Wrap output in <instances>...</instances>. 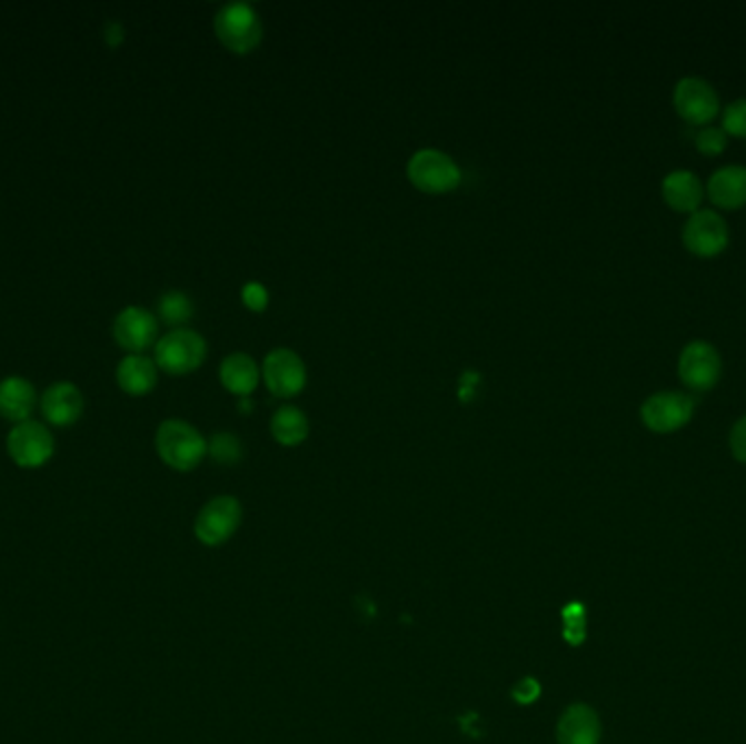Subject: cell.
I'll use <instances>...</instances> for the list:
<instances>
[{
	"instance_id": "1",
	"label": "cell",
	"mask_w": 746,
	"mask_h": 744,
	"mask_svg": "<svg viewBox=\"0 0 746 744\" xmlns=\"http://www.w3.org/2000/svg\"><path fill=\"white\" fill-rule=\"evenodd\" d=\"M215 33L219 42L236 56L256 51L262 42V20L249 2H228L215 16Z\"/></svg>"
},
{
	"instance_id": "2",
	"label": "cell",
	"mask_w": 746,
	"mask_h": 744,
	"mask_svg": "<svg viewBox=\"0 0 746 744\" xmlns=\"http://www.w3.org/2000/svg\"><path fill=\"white\" fill-rule=\"evenodd\" d=\"M156 450L172 469L190 472L208 455V442L188 421L167 419L156 433Z\"/></svg>"
},
{
	"instance_id": "3",
	"label": "cell",
	"mask_w": 746,
	"mask_h": 744,
	"mask_svg": "<svg viewBox=\"0 0 746 744\" xmlns=\"http://www.w3.org/2000/svg\"><path fill=\"white\" fill-rule=\"evenodd\" d=\"M408 181L426 195H448L460 183L459 165L439 149H419L406 165Z\"/></svg>"
},
{
	"instance_id": "4",
	"label": "cell",
	"mask_w": 746,
	"mask_h": 744,
	"mask_svg": "<svg viewBox=\"0 0 746 744\" xmlns=\"http://www.w3.org/2000/svg\"><path fill=\"white\" fill-rule=\"evenodd\" d=\"M208 356V345L201 335L177 328L169 335H165L156 344V365L171 374V376H186L197 371Z\"/></svg>"
},
{
	"instance_id": "5",
	"label": "cell",
	"mask_w": 746,
	"mask_h": 744,
	"mask_svg": "<svg viewBox=\"0 0 746 744\" xmlns=\"http://www.w3.org/2000/svg\"><path fill=\"white\" fill-rule=\"evenodd\" d=\"M260 374L269 394L280 400H290L299 396L308 380V371L301 356L288 347H278L269 351L265 356Z\"/></svg>"
},
{
	"instance_id": "6",
	"label": "cell",
	"mask_w": 746,
	"mask_h": 744,
	"mask_svg": "<svg viewBox=\"0 0 746 744\" xmlns=\"http://www.w3.org/2000/svg\"><path fill=\"white\" fill-rule=\"evenodd\" d=\"M7 453L20 467H42L56 453V439L44 424L27 419L11 428L7 437Z\"/></svg>"
},
{
	"instance_id": "7",
	"label": "cell",
	"mask_w": 746,
	"mask_h": 744,
	"mask_svg": "<svg viewBox=\"0 0 746 744\" xmlns=\"http://www.w3.org/2000/svg\"><path fill=\"white\" fill-rule=\"evenodd\" d=\"M696 400L684 391H657L648 396L641 408V421L655 433H673L688 424Z\"/></svg>"
},
{
	"instance_id": "8",
	"label": "cell",
	"mask_w": 746,
	"mask_h": 744,
	"mask_svg": "<svg viewBox=\"0 0 746 744\" xmlns=\"http://www.w3.org/2000/svg\"><path fill=\"white\" fill-rule=\"evenodd\" d=\"M242 519V507L231 496L212 498L197 516L195 535L206 546H221L238 530Z\"/></svg>"
},
{
	"instance_id": "9",
	"label": "cell",
	"mask_w": 746,
	"mask_h": 744,
	"mask_svg": "<svg viewBox=\"0 0 746 744\" xmlns=\"http://www.w3.org/2000/svg\"><path fill=\"white\" fill-rule=\"evenodd\" d=\"M723 360L718 349L707 341H689L679 354V378L689 389H712L720 378Z\"/></svg>"
},
{
	"instance_id": "10",
	"label": "cell",
	"mask_w": 746,
	"mask_h": 744,
	"mask_svg": "<svg viewBox=\"0 0 746 744\" xmlns=\"http://www.w3.org/2000/svg\"><path fill=\"white\" fill-rule=\"evenodd\" d=\"M675 110L692 125L709 122L720 106L716 88L703 77H684L673 92Z\"/></svg>"
},
{
	"instance_id": "11",
	"label": "cell",
	"mask_w": 746,
	"mask_h": 744,
	"mask_svg": "<svg viewBox=\"0 0 746 744\" xmlns=\"http://www.w3.org/2000/svg\"><path fill=\"white\" fill-rule=\"evenodd\" d=\"M684 242L696 256H716L729 242L727 221L716 210H696L684 226Z\"/></svg>"
},
{
	"instance_id": "12",
	"label": "cell",
	"mask_w": 746,
	"mask_h": 744,
	"mask_svg": "<svg viewBox=\"0 0 746 744\" xmlns=\"http://www.w3.org/2000/svg\"><path fill=\"white\" fill-rule=\"evenodd\" d=\"M115 339L129 354H142L158 339V319L140 306H129L116 315Z\"/></svg>"
},
{
	"instance_id": "13",
	"label": "cell",
	"mask_w": 746,
	"mask_h": 744,
	"mask_svg": "<svg viewBox=\"0 0 746 744\" xmlns=\"http://www.w3.org/2000/svg\"><path fill=\"white\" fill-rule=\"evenodd\" d=\"M83 396L72 383H58L42 396L44 419L58 428L72 426L83 413Z\"/></svg>"
},
{
	"instance_id": "14",
	"label": "cell",
	"mask_w": 746,
	"mask_h": 744,
	"mask_svg": "<svg viewBox=\"0 0 746 744\" xmlns=\"http://www.w3.org/2000/svg\"><path fill=\"white\" fill-rule=\"evenodd\" d=\"M559 744H598L600 741V721L598 714L583 703L570 705L557 725Z\"/></svg>"
},
{
	"instance_id": "15",
	"label": "cell",
	"mask_w": 746,
	"mask_h": 744,
	"mask_svg": "<svg viewBox=\"0 0 746 744\" xmlns=\"http://www.w3.org/2000/svg\"><path fill=\"white\" fill-rule=\"evenodd\" d=\"M116 383L129 396H147L158 385V365L142 354H129L116 367Z\"/></svg>"
},
{
	"instance_id": "16",
	"label": "cell",
	"mask_w": 746,
	"mask_h": 744,
	"mask_svg": "<svg viewBox=\"0 0 746 744\" xmlns=\"http://www.w3.org/2000/svg\"><path fill=\"white\" fill-rule=\"evenodd\" d=\"M709 199L720 208H740L746 204V167L727 165L709 175Z\"/></svg>"
},
{
	"instance_id": "17",
	"label": "cell",
	"mask_w": 746,
	"mask_h": 744,
	"mask_svg": "<svg viewBox=\"0 0 746 744\" xmlns=\"http://www.w3.org/2000/svg\"><path fill=\"white\" fill-rule=\"evenodd\" d=\"M219 378H221V385L226 387V391H230L238 398H247L256 391L262 374H260L258 363L249 354L236 351V354H230V356L223 358L221 369H219Z\"/></svg>"
},
{
	"instance_id": "18",
	"label": "cell",
	"mask_w": 746,
	"mask_h": 744,
	"mask_svg": "<svg viewBox=\"0 0 746 744\" xmlns=\"http://www.w3.org/2000/svg\"><path fill=\"white\" fill-rule=\"evenodd\" d=\"M662 195L673 210L696 212V206L703 199V186H700V179L694 172L688 171V169H677V171H670L664 177Z\"/></svg>"
},
{
	"instance_id": "19",
	"label": "cell",
	"mask_w": 746,
	"mask_h": 744,
	"mask_svg": "<svg viewBox=\"0 0 746 744\" xmlns=\"http://www.w3.org/2000/svg\"><path fill=\"white\" fill-rule=\"evenodd\" d=\"M36 408V389L29 380L11 376L0 383V415L13 424H22Z\"/></svg>"
},
{
	"instance_id": "20",
	"label": "cell",
	"mask_w": 746,
	"mask_h": 744,
	"mask_svg": "<svg viewBox=\"0 0 746 744\" xmlns=\"http://www.w3.org/2000/svg\"><path fill=\"white\" fill-rule=\"evenodd\" d=\"M308 417L304 410H299L292 404H285L276 410L271 417V437L285 446V448H295L306 442L308 437Z\"/></svg>"
},
{
	"instance_id": "21",
	"label": "cell",
	"mask_w": 746,
	"mask_h": 744,
	"mask_svg": "<svg viewBox=\"0 0 746 744\" xmlns=\"http://www.w3.org/2000/svg\"><path fill=\"white\" fill-rule=\"evenodd\" d=\"M192 313H195V306L190 297L179 290H171L162 295L158 301V315L167 326H183L186 321H190Z\"/></svg>"
},
{
	"instance_id": "22",
	"label": "cell",
	"mask_w": 746,
	"mask_h": 744,
	"mask_svg": "<svg viewBox=\"0 0 746 744\" xmlns=\"http://www.w3.org/2000/svg\"><path fill=\"white\" fill-rule=\"evenodd\" d=\"M208 455L221 465H236L242 458V444L236 435L221 433L215 435L212 442L208 444Z\"/></svg>"
},
{
	"instance_id": "23",
	"label": "cell",
	"mask_w": 746,
	"mask_h": 744,
	"mask_svg": "<svg viewBox=\"0 0 746 744\" xmlns=\"http://www.w3.org/2000/svg\"><path fill=\"white\" fill-rule=\"evenodd\" d=\"M694 145L705 156H718L727 147V131L723 127L705 125L694 133Z\"/></svg>"
},
{
	"instance_id": "24",
	"label": "cell",
	"mask_w": 746,
	"mask_h": 744,
	"mask_svg": "<svg viewBox=\"0 0 746 744\" xmlns=\"http://www.w3.org/2000/svg\"><path fill=\"white\" fill-rule=\"evenodd\" d=\"M723 129L734 136H746V97L729 103L723 112Z\"/></svg>"
},
{
	"instance_id": "25",
	"label": "cell",
	"mask_w": 746,
	"mask_h": 744,
	"mask_svg": "<svg viewBox=\"0 0 746 744\" xmlns=\"http://www.w3.org/2000/svg\"><path fill=\"white\" fill-rule=\"evenodd\" d=\"M242 304L251 310V313H262L269 306V290L258 285V282H249L242 287Z\"/></svg>"
},
{
	"instance_id": "26",
	"label": "cell",
	"mask_w": 746,
	"mask_h": 744,
	"mask_svg": "<svg viewBox=\"0 0 746 744\" xmlns=\"http://www.w3.org/2000/svg\"><path fill=\"white\" fill-rule=\"evenodd\" d=\"M729 446H732V453L734 457L738 458L740 463H746V415H743L732 433H729Z\"/></svg>"
},
{
	"instance_id": "27",
	"label": "cell",
	"mask_w": 746,
	"mask_h": 744,
	"mask_svg": "<svg viewBox=\"0 0 746 744\" xmlns=\"http://www.w3.org/2000/svg\"><path fill=\"white\" fill-rule=\"evenodd\" d=\"M537 696H539V684L535 679H524L514 687V698L521 705L533 703Z\"/></svg>"
},
{
	"instance_id": "28",
	"label": "cell",
	"mask_w": 746,
	"mask_h": 744,
	"mask_svg": "<svg viewBox=\"0 0 746 744\" xmlns=\"http://www.w3.org/2000/svg\"><path fill=\"white\" fill-rule=\"evenodd\" d=\"M480 383V376L476 374V371H465L462 376H460L459 380V398L462 401H469L474 396H476V391H478V385Z\"/></svg>"
}]
</instances>
